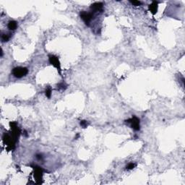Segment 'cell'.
Segmentation results:
<instances>
[{
    "instance_id": "e0dca14e",
    "label": "cell",
    "mask_w": 185,
    "mask_h": 185,
    "mask_svg": "<svg viewBox=\"0 0 185 185\" xmlns=\"http://www.w3.org/2000/svg\"><path fill=\"white\" fill-rule=\"evenodd\" d=\"M2 56H3V50L1 49V57H2Z\"/></svg>"
},
{
    "instance_id": "52a82bcc",
    "label": "cell",
    "mask_w": 185,
    "mask_h": 185,
    "mask_svg": "<svg viewBox=\"0 0 185 185\" xmlns=\"http://www.w3.org/2000/svg\"><path fill=\"white\" fill-rule=\"evenodd\" d=\"M91 11L93 12H102L103 9V4L102 2H95L91 5Z\"/></svg>"
},
{
    "instance_id": "8fae6325",
    "label": "cell",
    "mask_w": 185,
    "mask_h": 185,
    "mask_svg": "<svg viewBox=\"0 0 185 185\" xmlns=\"http://www.w3.org/2000/svg\"><path fill=\"white\" fill-rule=\"evenodd\" d=\"M51 92H52V90H51V87L50 86H48L46 89V91H45V94H46V96L48 98H50L51 96Z\"/></svg>"
},
{
    "instance_id": "30bf717a",
    "label": "cell",
    "mask_w": 185,
    "mask_h": 185,
    "mask_svg": "<svg viewBox=\"0 0 185 185\" xmlns=\"http://www.w3.org/2000/svg\"><path fill=\"white\" fill-rule=\"evenodd\" d=\"M11 37V33H2V36H1V40H2V41L3 43L7 42V41H9V40L10 39Z\"/></svg>"
},
{
    "instance_id": "9a60e30c",
    "label": "cell",
    "mask_w": 185,
    "mask_h": 185,
    "mask_svg": "<svg viewBox=\"0 0 185 185\" xmlns=\"http://www.w3.org/2000/svg\"><path fill=\"white\" fill-rule=\"evenodd\" d=\"M130 2L134 6H140L142 4V2L140 1H130Z\"/></svg>"
},
{
    "instance_id": "5bb4252c",
    "label": "cell",
    "mask_w": 185,
    "mask_h": 185,
    "mask_svg": "<svg viewBox=\"0 0 185 185\" xmlns=\"http://www.w3.org/2000/svg\"><path fill=\"white\" fill-rule=\"evenodd\" d=\"M135 166H136V164H135V163H130L127 165V167H126V169H127V170H132V169H133Z\"/></svg>"
},
{
    "instance_id": "7a4b0ae2",
    "label": "cell",
    "mask_w": 185,
    "mask_h": 185,
    "mask_svg": "<svg viewBox=\"0 0 185 185\" xmlns=\"http://www.w3.org/2000/svg\"><path fill=\"white\" fill-rule=\"evenodd\" d=\"M125 122L130 124L131 128H132L134 131H139L140 130V119L137 116H132L130 119L125 120Z\"/></svg>"
},
{
    "instance_id": "5b68a950",
    "label": "cell",
    "mask_w": 185,
    "mask_h": 185,
    "mask_svg": "<svg viewBox=\"0 0 185 185\" xmlns=\"http://www.w3.org/2000/svg\"><path fill=\"white\" fill-rule=\"evenodd\" d=\"M80 16L81 19L83 20L85 24L87 26H90V22L94 18V15L93 12H87L85 11H81L80 12Z\"/></svg>"
},
{
    "instance_id": "6da1fadb",
    "label": "cell",
    "mask_w": 185,
    "mask_h": 185,
    "mask_svg": "<svg viewBox=\"0 0 185 185\" xmlns=\"http://www.w3.org/2000/svg\"><path fill=\"white\" fill-rule=\"evenodd\" d=\"M3 142L4 145H7V149L9 150H12L15 148V145L18 142V141L14 139V138L11 135V134L9 133H4L2 137Z\"/></svg>"
},
{
    "instance_id": "3957f363",
    "label": "cell",
    "mask_w": 185,
    "mask_h": 185,
    "mask_svg": "<svg viewBox=\"0 0 185 185\" xmlns=\"http://www.w3.org/2000/svg\"><path fill=\"white\" fill-rule=\"evenodd\" d=\"M33 176L36 179L37 184H41L42 183V179H43V174L44 170L41 167L35 166H33Z\"/></svg>"
},
{
    "instance_id": "8992f818",
    "label": "cell",
    "mask_w": 185,
    "mask_h": 185,
    "mask_svg": "<svg viewBox=\"0 0 185 185\" xmlns=\"http://www.w3.org/2000/svg\"><path fill=\"white\" fill-rule=\"evenodd\" d=\"M49 61L51 65H53L55 68H57L58 70L59 75H62V69H61V64L59 60L57 57L55 55H49Z\"/></svg>"
},
{
    "instance_id": "ba28073f",
    "label": "cell",
    "mask_w": 185,
    "mask_h": 185,
    "mask_svg": "<svg viewBox=\"0 0 185 185\" xmlns=\"http://www.w3.org/2000/svg\"><path fill=\"white\" fill-rule=\"evenodd\" d=\"M158 2L156 1H153L152 3L148 6L149 10L152 13V15H156L158 12Z\"/></svg>"
},
{
    "instance_id": "277c9868",
    "label": "cell",
    "mask_w": 185,
    "mask_h": 185,
    "mask_svg": "<svg viewBox=\"0 0 185 185\" xmlns=\"http://www.w3.org/2000/svg\"><path fill=\"white\" fill-rule=\"evenodd\" d=\"M28 73V69L26 67H17L12 69V75L17 78H21L25 77Z\"/></svg>"
},
{
    "instance_id": "4fadbf2b",
    "label": "cell",
    "mask_w": 185,
    "mask_h": 185,
    "mask_svg": "<svg viewBox=\"0 0 185 185\" xmlns=\"http://www.w3.org/2000/svg\"><path fill=\"white\" fill-rule=\"evenodd\" d=\"M80 124L83 128H87V126L89 125V123L87 122V121H85V120H83V121H80Z\"/></svg>"
},
{
    "instance_id": "2e32d148",
    "label": "cell",
    "mask_w": 185,
    "mask_h": 185,
    "mask_svg": "<svg viewBox=\"0 0 185 185\" xmlns=\"http://www.w3.org/2000/svg\"><path fill=\"white\" fill-rule=\"evenodd\" d=\"M36 157L37 159L39 160H40L43 159V156H42V155H41V154H37Z\"/></svg>"
},
{
    "instance_id": "7c38bea8",
    "label": "cell",
    "mask_w": 185,
    "mask_h": 185,
    "mask_svg": "<svg viewBox=\"0 0 185 185\" xmlns=\"http://www.w3.org/2000/svg\"><path fill=\"white\" fill-rule=\"evenodd\" d=\"M57 87H58L59 90L64 91V90H65L66 88H67V85L64 83H59L57 85Z\"/></svg>"
},
{
    "instance_id": "9c48e42d",
    "label": "cell",
    "mask_w": 185,
    "mask_h": 185,
    "mask_svg": "<svg viewBox=\"0 0 185 185\" xmlns=\"http://www.w3.org/2000/svg\"><path fill=\"white\" fill-rule=\"evenodd\" d=\"M7 27L9 30H15L17 29L18 28V22H16L15 20H10V22H8Z\"/></svg>"
}]
</instances>
